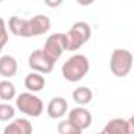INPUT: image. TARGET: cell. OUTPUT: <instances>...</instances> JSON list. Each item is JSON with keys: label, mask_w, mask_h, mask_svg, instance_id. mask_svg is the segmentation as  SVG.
I'll return each mask as SVG.
<instances>
[{"label": "cell", "mask_w": 134, "mask_h": 134, "mask_svg": "<svg viewBox=\"0 0 134 134\" xmlns=\"http://www.w3.org/2000/svg\"><path fill=\"white\" fill-rule=\"evenodd\" d=\"M47 7H60L62 5V2H60V0H58V2H47V0H46V2H44Z\"/></svg>", "instance_id": "44dd1931"}, {"label": "cell", "mask_w": 134, "mask_h": 134, "mask_svg": "<svg viewBox=\"0 0 134 134\" xmlns=\"http://www.w3.org/2000/svg\"><path fill=\"white\" fill-rule=\"evenodd\" d=\"M32 132L33 126L27 118H13L3 129V134H32Z\"/></svg>", "instance_id": "30bf717a"}, {"label": "cell", "mask_w": 134, "mask_h": 134, "mask_svg": "<svg viewBox=\"0 0 134 134\" xmlns=\"http://www.w3.org/2000/svg\"><path fill=\"white\" fill-rule=\"evenodd\" d=\"M14 114V107L10 103H0V121H11Z\"/></svg>", "instance_id": "e0dca14e"}, {"label": "cell", "mask_w": 134, "mask_h": 134, "mask_svg": "<svg viewBox=\"0 0 134 134\" xmlns=\"http://www.w3.org/2000/svg\"><path fill=\"white\" fill-rule=\"evenodd\" d=\"M73 99H74V103L77 104V106H81V107H85L87 104H90L92 103V99H93V92L88 88V87H77V88H74L73 90Z\"/></svg>", "instance_id": "5bb4252c"}, {"label": "cell", "mask_w": 134, "mask_h": 134, "mask_svg": "<svg viewBox=\"0 0 134 134\" xmlns=\"http://www.w3.org/2000/svg\"><path fill=\"white\" fill-rule=\"evenodd\" d=\"M46 112L54 120L62 118L63 115H66V112H68V101H66L63 96H54L49 101V104L46 107Z\"/></svg>", "instance_id": "9c48e42d"}, {"label": "cell", "mask_w": 134, "mask_h": 134, "mask_svg": "<svg viewBox=\"0 0 134 134\" xmlns=\"http://www.w3.org/2000/svg\"><path fill=\"white\" fill-rule=\"evenodd\" d=\"M90 70V62L82 54H74L66 60L62 66V74L68 82H79L82 81Z\"/></svg>", "instance_id": "6da1fadb"}, {"label": "cell", "mask_w": 134, "mask_h": 134, "mask_svg": "<svg viewBox=\"0 0 134 134\" xmlns=\"http://www.w3.org/2000/svg\"><path fill=\"white\" fill-rule=\"evenodd\" d=\"M110 73L115 77H126L132 68V54L128 49H114L109 60Z\"/></svg>", "instance_id": "7a4b0ae2"}, {"label": "cell", "mask_w": 134, "mask_h": 134, "mask_svg": "<svg viewBox=\"0 0 134 134\" xmlns=\"http://www.w3.org/2000/svg\"><path fill=\"white\" fill-rule=\"evenodd\" d=\"M8 29L14 36H21V38H29L30 36V30H29V21L22 19L19 16H11L8 21Z\"/></svg>", "instance_id": "8fae6325"}, {"label": "cell", "mask_w": 134, "mask_h": 134, "mask_svg": "<svg viewBox=\"0 0 134 134\" xmlns=\"http://www.w3.org/2000/svg\"><path fill=\"white\" fill-rule=\"evenodd\" d=\"M58 129V134H82L81 129H77L73 123H70L68 120H62L57 126Z\"/></svg>", "instance_id": "ac0fdd59"}, {"label": "cell", "mask_w": 134, "mask_h": 134, "mask_svg": "<svg viewBox=\"0 0 134 134\" xmlns=\"http://www.w3.org/2000/svg\"><path fill=\"white\" fill-rule=\"evenodd\" d=\"M2 49H3V47H2V46H0V52H2Z\"/></svg>", "instance_id": "7402d4cb"}, {"label": "cell", "mask_w": 134, "mask_h": 134, "mask_svg": "<svg viewBox=\"0 0 134 134\" xmlns=\"http://www.w3.org/2000/svg\"><path fill=\"white\" fill-rule=\"evenodd\" d=\"M99 134H126V120L123 118L109 120Z\"/></svg>", "instance_id": "9a60e30c"}, {"label": "cell", "mask_w": 134, "mask_h": 134, "mask_svg": "<svg viewBox=\"0 0 134 134\" xmlns=\"http://www.w3.org/2000/svg\"><path fill=\"white\" fill-rule=\"evenodd\" d=\"M126 134H134V117L126 120Z\"/></svg>", "instance_id": "ffe728a7"}, {"label": "cell", "mask_w": 134, "mask_h": 134, "mask_svg": "<svg viewBox=\"0 0 134 134\" xmlns=\"http://www.w3.org/2000/svg\"><path fill=\"white\" fill-rule=\"evenodd\" d=\"M51 29V19L46 14H36L32 19H29V30L30 36H40L49 32Z\"/></svg>", "instance_id": "ba28073f"}, {"label": "cell", "mask_w": 134, "mask_h": 134, "mask_svg": "<svg viewBox=\"0 0 134 134\" xmlns=\"http://www.w3.org/2000/svg\"><path fill=\"white\" fill-rule=\"evenodd\" d=\"M16 107L27 117H40L44 110V103L35 93H21L16 96Z\"/></svg>", "instance_id": "277c9868"}, {"label": "cell", "mask_w": 134, "mask_h": 134, "mask_svg": "<svg viewBox=\"0 0 134 134\" xmlns=\"http://www.w3.org/2000/svg\"><path fill=\"white\" fill-rule=\"evenodd\" d=\"M16 73H18V60L13 55L0 57V76L10 81V77L16 76Z\"/></svg>", "instance_id": "7c38bea8"}, {"label": "cell", "mask_w": 134, "mask_h": 134, "mask_svg": "<svg viewBox=\"0 0 134 134\" xmlns=\"http://www.w3.org/2000/svg\"><path fill=\"white\" fill-rule=\"evenodd\" d=\"M66 120H68L70 123H73L77 129L84 131V129H87L92 125V114H90L88 109L77 106V107H74V109H71L68 112V118Z\"/></svg>", "instance_id": "52a82bcc"}, {"label": "cell", "mask_w": 134, "mask_h": 134, "mask_svg": "<svg viewBox=\"0 0 134 134\" xmlns=\"http://www.w3.org/2000/svg\"><path fill=\"white\" fill-rule=\"evenodd\" d=\"M66 47H68V43H66V35L65 33H52L46 40V43L43 46V52L47 57H51L54 62H57L63 55V52L66 51Z\"/></svg>", "instance_id": "5b68a950"}, {"label": "cell", "mask_w": 134, "mask_h": 134, "mask_svg": "<svg viewBox=\"0 0 134 134\" xmlns=\"http://www.w3.org/2000/svg\"><path fill=\"white\" fill-rule=\"evenodd\" d=\"M65 35H66V43H68L66 51H77L90 40L92 29H90V25L87 22L79 21V22H74L71 25V29Z\"/></svg>", "instance_id": "3957f363"}, {"label": "cell", "mask_w": 134, "mask_h": 134, "mask_svg": "<svg viewBox=\"0 0 134 134\" xmlns=\"http://www.w3.org/2000/svg\"><path fill=\"white\" fill-rule=\"evenodd\" d=\"M95 134H99V132H95Z\"/></svg>", "instance_id": "603a6c76"}, {"label": "cell", "mask_w": 134, "mask_h": 134, "mask_svg": "<svg viewBox=\"0 0 134 134\" xmlns=\"http://www.w3.org/2000/svg\"><path fill=\"white\" fill-rule=\"evenodd\" d=\"M29 66H30V70L33 73H38V74H49L52 70H54V66H55V62L47 57L43 49H36L33 51L30 55H29Z\"/></svg>", "instance_id": "8992f818"}, {"label": "cell", "mask_w": 134, "mask_h": 134, "mask_svg": "<svg viewBox=\"0 0 134 134\" xmlns=\"http://www.w3.org/2000/svg\"><path fill=\"white\" fill-rule=\"evenodd\" d=\"M16 98V87L11 81L3 79L0 81V99L2 101H11Z\"/></svg>", "instance_id": "2e32d148"}, {"label": "cell", "mask_w": 134, "mask_h": 134, "mask_svg": "<svg viewBox=\"0 0 134 134\" xmlns=\"http://www.w3.org/2000/svg\"><path fill=\"white\" fill-rule=\"evenodd\" d=\"M24 85L25 88L29 90V93H38L44 88L46 85V79L43 74H38V73H29L24 79Z\"/></svg>", "instance_id": "4fadbf2b"}, {"label": "cell", "mask_w": 134, "mask_h": 134, "mask_svg": "<svg viewBox=\"0 0 134 134\" xmlns=\"http://www.w3.org/2000/svg\"><path fill=\"white\" fill-rule=\"evenodd\" d=\"M8 43V30H7V22L0 18V46H7Z\"/></svg>", "instance_id": "d6986e66"}]
</instances>
